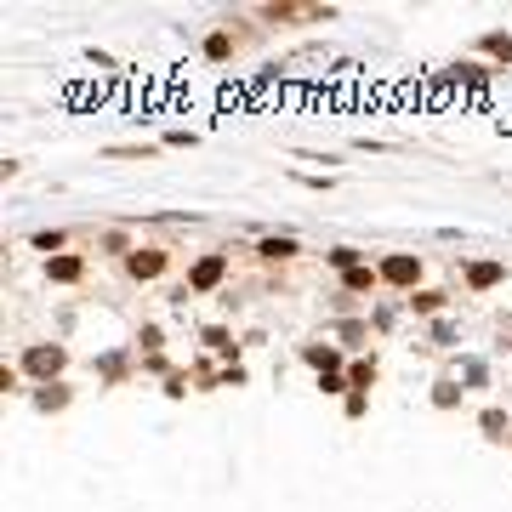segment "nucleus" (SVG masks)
<instances>
[{
    "instance_id": "obj_4",
    "label": "nucleus",
    "mask_w": 512,
    "mask_h": 512,
    "mask_svg": "<svg viewBox=\"0 0 512 512\" xmlns=\"http://www.w3.org/2000/svg\"><path fill=\"white\" fill-rule=\"evenodd\" d=\"M131 273H159V256L148 250V256H131Z\"/></svg>"
},
{
    "instance_id": "obj_2",
    "label": "nucleus",
    "mask_w": 512,
    "mask_h": 512,
    "mask_svg": "<svg viewBox=\"0 0 512 512\" xmlns=\"http://www.w3.org/2000/svg\"><path fill=\"white\" fill-rule=\"evenodd\" d=\"M57 364H63L57 348H34V353H29V370H57Z\"/></svg>"
},
{
    "instance_id": "obj_3",
    "label": "nucleus",
    "mask_w": 512,
    "mask_h": 512,
    "mask_svg": "<svg viewBox=\"0 0 512 512\" xmlns=\"http://www.w3.org/2000/svg\"><path fill=\"white\" fill-rule=\"evenodd\" d=\"M217 279H222V256H211V262H199L194 285H217Z\"/></svg>"
},
{
    "instance_id": "obj_6",
    "label": "nucleus",
    "mask_w": 512,
    "mask_h": 512,
    "mask_svg": "<svg viewBox=\"0 0 512 512\" xmlns=\"http://www.w3.org/2000/svg\"><path fill=\"white\" fill-rule=\"evenodd\" d=\"M495 279H501V268H490V262H484V268H473V285H495Z\"/></svg>"
},
{
    "instance_id": "obj_5",
    "label": "nucleus",
    "mask_w": 512,
    "mask_h": 512,
    "mask_svg": "<svg viewBox=\"0 0 512 512\" xmlns=\"http://www.w3.org/2000/svg\"><path fill=\"white\" fill-rule=\"evenodd\" d=\"M52 273H57V279H74V273H80V262H74V256H57Z\"/></svg>"
},
{
    "instance_id": "obj_1",
    "label": "nucleus",
    "mask_w": 512,
    "mask_h": 512,
    "mask_svg": "<svg viewBox=\"0 0 512 512\" xmlns=\"http://www.w3.org/2000/svg\"><path fill=\"white\" fill-rule=\"evenodd\" d=\"M381 273H387L393 285H410V279H415V262H410V256H393V262L381 268Z\"/></svg>"
}]
</instances>
